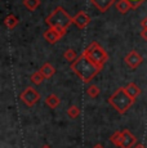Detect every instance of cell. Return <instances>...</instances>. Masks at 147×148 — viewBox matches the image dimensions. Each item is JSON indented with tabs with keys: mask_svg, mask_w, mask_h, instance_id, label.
I'll return each mask as SVG.
<instances>
[{
	"mask_svg": "<svg viewBox=\"0 0 147 148\" xmlns=\"http://www.w3.org/2000/svg\"><path fill=\"white\" fill-rule=\"evenodd\" d=\"M67 32V28L63 27H49L44 32V38L49 44H56L59 39H62Z\"/></svg>",
	"mask_w": 147,
	"mask_h": 148,
	"instance_id": "6",
	"label": "cell"
},
{
	"mask_svg": "<svg viewBox=\"0 0 147 148\" xmlns=\"http://www.w3.org/2000/svg\"><path fill=\"white\" fill-rule=\"evenodd\" d=\"M30 79H31V81H32L35 85H40L45 77L43 76V73L40 72V70H38L36 72H34L32 75H31V77H30Z\"/></svg>",
	"mask_w": 147,
	"mask_h": 148,
	"instance_id": "19",
	"label": "cell"
},
{
	"mask_svg": "<svg viewBox=\"0 0 147 148\" xmlns=\"http://www.w3.org/2000/svg\"><path fill=\"white\" fill-rule=\"evenodd\" d=\"M19 98H21V101L23 102L27 107H34L39 102V99H40V94L36 92V89H34V88H31V86H27L26 89L21 93Z\"/></svg>",
	"mask_w": 147,
	"mask_h": 148,
	"instance_id": "5",
	"label": "cell"
},
{
	"mask_svg": "<svg viewBox=\"0 0 147 148\" xmlns=\"http://www.w3.org/2000/svg\"><path fill=\"white\" fill-rule=\"evenodd\" d=\"M87 94L93 99L97 98V97L100 95V88H98L97 85H90L88 89H87Z\"/></svg>",
	"mask_w": 147,
	"mask_h": 148,
	"instance_id": "20",
	"label": "cell"
},
{
	"mask_svg": "<svg viewBox=\"0 0 147 148\" xmlns=\"http://www.w3.org/2000/svg\"><path fill=\"white\" fill-rule=\"evenodd\" d=\"M41 148H52V147H49V146H47V144H45V146H43Z\"/></svg>",
	"mask_w": 147,
	"mask_h": 148,
	"instance_id": "27",
	"label": "cell"
},
{
	"mask_svg": "<svg viewBox=\"0 0 147 148\" xmlns=\"http://www.w3.org/2000/svg\"><path fill=\"white\" fill-rule=\"evenodd\" d=\"M137 142V138L128 129L121 130V148H133Z\"/></svg>",
	"mask_w": 147,
	"mask_h": 148,
	"instance_id": "9",
	"label": "cell"
},
{
	"mask_svg": "<svg viewBox=\"0 0 147 148\" xmlns=\"http://www.w3.org/2000/svg\"><path fill=\"white\" fill-rule=\"evenodd\" d=\"M93 5L100 12H107L114 4H116V0H90Z\"/></svg>",
	"mask_w": 147,
	"mask_h": 148,
	"instance_id": "10",
	"label": "cell"
},
{
	"mask_svg": "<svg viewBox=\"0 0 147 148\" xmlns=\"http://www.w3.org/2000/svg\"><path fill=\"white\" fill-rule=\"evenodd\" d=\"M109 103H110V106L114 107L120 115H124V113L133 106L134 99H132L131 97L128 95V93L125 92V88H119L116 92L109 98Z\"/></svg>",
	"mask_w": 147,
	"mask_h": 148,
	"instance_id": "2",
	"label": "cell"
},
{
	"mask_svg": "<svg viewBox=\"0 0 147 148\" xmlns=\"http://www.w3.org/2000/svg\"><path fill=\"white\" fill-rule=\"evenodd\" d=\"M110 142H111L114 146L121 148V130L120 132H115L114 134L110 136Z\"/></svg>",
	"mask_w": 147,
	"mask_h": 148,
	"instance_id": "18",
	"label": "cell"
},
{
	"mask_svg": "<svg viewBox=\"0 0 147 148\" xmlns=\"http://www.w3.org/2000/svg\"><path fill=\"white\" fill-rule=\"evenodd\" d=\"M93 148H104V147H103V146H102V144H101V143H98V144H95V146L93 147Z\"/></svg>",
	"mask_w": 147,
	"mask_h": 148,
	"instance_id": "25",
	"label": "cell"
},
{
	"mask_svg": "<svg viewBox=\"0 0 147 148\" xmlns=\"http://www.w3.org/2000/svg\"><path fill=\"white\" fill-rule=\"evenodd\" d=\"M72 21L79 28H85L90 22V16L84 10H80L72 17Z\"/></svg>",
	"mask_w": 147,
	"mask_h": 148,
	"instance_id": "8",
	"label": "cell"
},
{
	"mask_svg": "<svg viewBox=\"0 0 147 148\" xmlns=\"http://www.w3.org/2000/svg\"><path fill=\"white\" fill-rule=\"evenodd\" d=\"M4 25L9 28V30H13V28L18 25V18H17L14 14H8L4 19Z\"/></svg>",
	"mask_w": 147,
	"mask_h": 148,
	"instance_id": "14",
	"label": "cell"
},
{
	"mask_svg": "<svg viewBox=\"0 0 147 148\" xmlns=\"http://www.w3.org/2000/svg\"><path fill=\"white\" fill-rule=\"evenodd\" d=\"M63 58L66 59L67 62H70V63H74V62L76 61V58H78V56H76V52L71 48H69V49L65 50L63 53Z\"/></svg>",
	"mask_w": 147,
	"mask_h": 148,
	"instance_id": "16",
	"label": "cell"
},
{
	"mask_svg": "<svg viewBox=\"0 0 147 148\" xmlns=\"http://www.w3.org/2000/svg\"><path fill=\"white\" fill-rule=\"evenodd\" d=\"M116 8H117V10L120 13H123V14H125V13H128L129 12V9H132V5L129 4L126 0H119V1H116Z\"/></svg>",
	"mask_w": 147,
	"mask_h": 148,
	"instance_id": "15",
	"label": "cell"
},
{
	"mask_svg": "<svg viewBox=\"0 0 147 148\" xmlns=\"http://www.w3.org/2000/svg\"><path fill=\"white\" fill-rule=\"evenodd\" d=\"M71 70L78 75V77L83 82H90L92 79L100 72V68L95 66L92 61H89L83 53L80 57L76 58V61L71 63Z\"/></svg>",
	"mask_w": 147,
	"mask_h": 148,
	"instance_id": "1",
	"label": "cell"
},
{
	"mask_svg": "<svg viewBox=\"0 0 147 148\" xmlns=\"http://www.w3.org/2000/svg\"><path fill=\"white\" fill-rule=\"evenodd\" d=\"M83 54L89 59V61H92L100 70H102L104 63L109 61V54H107V52L98 44L97 41L90 42L88 47L84 49Z\"/></svg>",
	"mask_w": 147,
	"mask_h": 148,
	"instance_id": "3",
	"label": "cell"
},
{
	"mask_svg": "<svg viewBox=\"0 0 147 148\" xmlns=\"http://www.w3.org/2000/svg\"><path fill=\"white\" fill-rule=\"evenodd\" d=\"M141 26H142V28H145V30H147V17H145V18L141 21Z\"/></svg>",
	"mask_w": 147,
	"mask_h": 148,
	"instance_id": "23",
	"label": "cell"
},
{
	"mask_svg": "<svg viewBox=\"0 0 147 148\" xmlns=\"http://www.w3.org/2000/svg\"><path fill=\"white\" fill-rule=\"evenodd\" d=\"M23 5L29 10L34 12V10H36L38 7L40 5V0H23Z\"/></svg>",
	"mask_w": 147,
	"mask_h": 148,
	"instance_id": "17",
	"label": "cell"
},
{
	"mask_svg": "<svg viewBox=\"0 0 147 148\" xmlns=\"http://www.w3.org/2000/svg\"><path fill=\"white\" fill-rule=\"evenodd\" d=\"M142 61H143L142 56H141L137 50H131L125 57V63L131 68H133V70H135V68L139 66V64L142 63Z\"/></svg>",
	"mask_w": 147,
	"mask_h": 148,
	"instance_id": "7",
	"label": "cell"
},
{
	"mask_svg": "<svg viewBox=\"0 0 147 148\" xmlns=\"http://www.w3.org/2000/svg\"><path fill=\"white\" fill-rule=\"evenodd\" d=\"M141 36H142L143 40H147V30L142 28V31H141Z\"/></svg>",
	"mask_w": 147,
	"mask_h": 148,
	"instance_id": "24",
	"label": "cell"
},
{
	"mask_svg": "<svg viewBox=\"0 0 147 148\" xmlns=\"http://www.w3.org/2000/svg\"><path fill=\"white\" fill-rule=\"evenodd\" d=\"M133 148H146V147L143 146V144H137V146H135V147H133Z\"/></svg>",
	"mask_w": 147,
	"mask_h": 148,
	"instance_id": "26",
	"label": "cell"
},
{
	"mask_svg": "<svg viewBox=\"0 0 147 148\" xmlns=\"http://www.w3.org/2000/svg\"><path fill=\"white\" fill-rule=\"evenodd\" d=\"M126 1L132 5V9H137V8L139 7L143 1H145V0H126Z\"/></svg>",
	"mask_w": 147,
	"mask_h": 148,
	"instance_id": "22",
	"label": "cell"
},
{
	"mask_svg": "<svg viewBox=\"0 0 147 148\" xmlns=\"http://www.w3.org/2000/svg\"><path fill=\"white\" fill-rule=\"evenodd\" d=\"M79 115H80V110H79L78 106H71L67 110V116L70 119H78Z\"/></svg>",
	"mask_w": 147,
	"mask_h": 148,
	"instance_id": "21",
	"label": "cell"
},
{
	"mask_svg": "<svg viewBox=\"0 0 147 148\" xmlns=\"http://www.w3.org/2000/svg\"><path fill=\"white\" fill-rule=\"evenodd\" d=\"M45 103H47V106L49 108H57L59 106V103H61V99H59L58 95L56 94H49L47 97V99H45Z\"/></svg>",
	"mask_w": 147,
	"mask_h": 148,
	"instance_id": "13",
	"label": "cell"
},
{
	"mask_svg": "<svg viewBox=\"0 0 147 148\" xmlns=\"http://www.w3.org/2000/svg\"><path fill=\"white\" fill-rule=\"evenodd\" d=\"M45 22L49 27H63L69 28L74 23L72 17L62 7H57L49 16L45 18Z\"/></svg>",
	"mask_w": 147,
	"mask_h": 148,
	"instance_id": "4",
	"label": "cell"
},
{
	"mask_svg": "<svg viewBox=\"0 0 147 148\" xmlns=\"http://www.w3.org/2000/svg\"><path fill=\"white\" fill-rule=\"evenodd\" d=\"M125 92L128 93V95L131 97L132 99H137V97L141 94V89L139 86H138L137 84H134V82H129L128 85L125 86Z\"/></svg>",
	"mask_w": 147,
	"mask_h": 148,
	"instance_id": "11",
	"label": "cell"
},
{
	"mask_svg": "<svg viewBox=\"0 0 147 148\" xmlns=\"http://www.w3.org/2000/svg\"><path fill=\"white\" fill-rule=\"evenodd\" d=\"M40 72L43 73V76L45 79H50L56 73V68L52 63H48L47 62V63H44L43 66L40 67Z\"/></svg>",
	"mask_w": 147,
	"mask_h": 148,
	"instance_id": "12",
	"label": "cell"
}]
</instances>
